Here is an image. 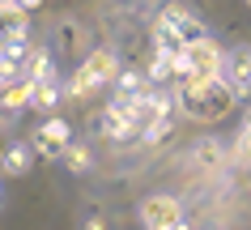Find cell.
<instances>
[{
  "label": "cell",
  "instance_id": "obj_21",
  "mask_svg": "<svg viewBox=\"0 0 251 230\" xmlns=\"http://www.w3.org/2000/svg\"><path fill=\"white\" fill-rule=\"evenodd\" d=\"M247 4H251V0H247Z\"/></svg>",
  "mask_w": 251,
  "mask_h": 230
},
{
  "label": "cell",
  "instance_id": "obj_19",
  "mask_svg": "<svg viewBox=\"0 0 251 230\" xmlns=\"http://www.w3.org/2000/svg\"><path fill=\"white\" fill-rule=\"evenodd\" d=\"M85 230H106V222H102V217H90V222H85Z\"/></svg>",
  "mask_w": 251,
  "mask_h": 230
},
{
  "label": "cell",
  "instance_id": "obj_4",
  "mask_svg": "<svg viewBox=\"0 0 251 230\" xmlns=\"http://www.w3.org/2000/svg\"><path fill=\"white\" fill-rule=\"evenodd\" d=\"M222 68H226V51L209 39V34L183 47V73H192V77H213V81H222ZM183 73H179V77H183Z\"/></svg>",
  "mask_w": 251,
  "mask_h": 230
},
{
  "label": "cell",
  "instance_id": "obj_9",
  "mask_svg": "<svg viewBox=\"0 0 251 230\" xmlns=\"http://www.w3.org/2000/svg\"><path fill=\"white\" fill-rule=\"evenodd\" d=\"M30 94H34V81L26 73H13L9 81L0 85V107L4 111H26L30 107Z\"/></svg>",
  "mask_w": 251,
  "mask_h": 230
},
{
  "label": "cell",
  "instance_id": "obj_13",
  "mask_svg": "<svg viewBox=\"0 0 251 230\" xmlns=\"http://www.w3.org/2000/svg\"><path fill=\"white\" fill-rule=\"evenodd\" d=\"M30 13L26 9H0V39H26Z\"/></svg>",
  "mask_w": 251,
  "mask_h": 230
},
{
  "label": "cell",
  "instance_id": "obj_3",
  "mask_svg": "<svg viewBox=\"0 0 251 230\" xmlns=\"http://www.w3.org/2000/svg\"><path fill=\"white\" fill-rule=\"evenodd\" d=\"M209 30L200 26V17H192L187 9H162L158 13V26H153V43H158V51H166V55H179L187 47V43H196V39H204Z\"/></svg>",
  "mask_w": 251,
  "mask_h": 230
},
{
  "label": "cell",
  "instance_id": "obj_17",
  "mask_svg": "<svg viewBox=\"0 0 251 230\" xmlns=\"http://www.w3.org/2000/svg\"><path fill=\"white\" fill-rule=\"evenodd\" d=\"M64 162L73 166V171H85V166H90V149L85 145H68L64 149Z\"/></svg>",
  "mask_w": 251,
  "mask_h": 230
},
{
  "label": "cell",
  "instance_id": "obj_10",
  "mask_svg": "<svg viewBox=\"0 0 251 230\" xmlns=\"http://www.w3.org/2000/svg\"><path fill=\"white\" fill-rule=\"evenodd\" d=\"M17 73H26L30 81H55L51 55H47V51H34V47L26 51V60H22V68H17Z\"/></svg>",
  "mask_w": 251,
  "mask_h": 230
},
{
  "label": "cell",
  "instance_id": "obj_2",
  "mask_svg": "<svg viewBox=\"0 0 251 230\" xmlns=\"http://www.w3.org/2000/svg\"><path fill=\"white\" fill-rule=\"evenodd\" d=\"M115 73H119V55L111 51V47H94V51L77 64L73 81L64 85V94L68 98H90V94H98L102 85L115 81Z\"/></svg>",
  "mask_w": 251,
  "mask_h": 230
},
{
  "label": "cell",
  "instance_id": "obj_6",
  "mask_svg": "<svg viewBox=\"0 0 251 230\" xmlns=\"http://www.w3.org/2000/svg\"><path fill=\"white\" fill-rule=\"evenodd\" d=\"M68 145H73V128H68V120H60V115L43 120L39 132H34V141H30V149L43 153V158H64Z\"/></svg>",
  "mask_w": 251,
  "mask_h": 230
},
{
  "label": "cell",
  "instance_id": "obj_16",
  "mask_svg": "<svg viewBox=\"0 0 251 230\" xmlns=\"http://www.w3.org/2000/svg\"><path fill=\"white\" fill-rule=\"evenodd\" d=\"M234 153H238V162H243V166H251V124H243V128H238Z\"/></svg>",
  "mask_w": 251,
  "mask_h": 230
},
{
  "label": "cell",
  "instance_id": "obj_8",
  "mask_svg": "<svg viewBox=\"0 0 251 230\" xmlns=\"http://www.w3.org/2000/svg\"><path fill=\"white\" fill-rule=\"evenodd\" d=\"M222 85L230 90V98H234V102H243V98L251 94V51H234V55H226Z\"/></svg>",
  "mask_w": 251,
  "mask_h": 230
},
{
  "label": "cell",
  "instance_id": "obj_1",
  "mask_svg": "<svg viewBox=\"0 0 251 230\" xmlns=\"http://www.w3.org/2000/svg\"><path fill=\"white\" fill-rule=\"evenodd\" d=\"M175 107L183 115H192V120H222L234 107V98H230V90L222 81L183 73V77H175Z\"/></svg>",
  "mask_w": 251,
  "mask_h": 230
},
{
  "label": "cell",
  "instance_id": "obj_20",
  "mask_svg": "<svg viewBox=\"0 0 251 230\" xmlns=\"http://www.w3.org/2000/svg\"><path fill=\"white\" fill-rule=\"evenodd\" d=\"M0 9H17V0H0Z\"/></svg>",
  "mask_w": 251,
  "mask_h": 230
},
{
  "label": "cell",
  "instance_id": "obj_11",
  "mask_svg": "<svg viewBox=\"0 0 251 230\" xmlns=\"http://www.w3.org/2000/svg\"><path fill=\"white\" fill-rule=\"evenodd\" d=\"M30 162H34V149H30V145H9V149H0V171H4V175H26Z\"/></svg>",
  "mask_w": 251,
  "mask_h": 230
},
{
  "label": "cell",
  "instance_id": "obj_18",
  "mask_svg": "<svg viewBox=\"0 0 251 230\" xmlns=\"http://www.w3.org/2000/svg\"><path fill=\"white\" fill-rule=\"evenodd\" d=\"M39 4H43V0H17V9H26V13H34Z\"/></svg>",
  "mask_w": 251,
  "mask_h": 230
},
{
  "label": "cell",
  "instance_id": "obj_12",
  "mask_svg": "<svg viewBox=\"0 0 251 230\" xmlns=\"http://www.w3.org/2000/svg\"><path fill=\"white\" fill-rule=\"evenodd\" d=\"M60 98H64V85H60V81H34V94H30V107H34V111H47V115H51Z\"/></svg>",
  "mask_w": 251,
  "mask_h": 230
},
{
  "label": "cell",
  "instance_id": "obj_7",
  "mask_svg": "<svg viewBox=\"0 0 251 230\" xmlns=\"http://www.w3.org/2000/svg\"><path fill=\"white\" fill-rule=\"evenodd\" d=\"M141 222H145V230H171L183 222V209L175 196H149L141 204Z\"/></svg>",
  "mask_w": 251,
  "mask_h": 230
},
{
  "label": "cell",
  "instance_id": "obj_15",
  "mask_svg": "<svg viewBox=\"0 0 251 230\" xmlns=\"http://www.w3.org/2000/svg\"><path fill=\"white\" fill-rule=\"evenodd\" d=\"M192 162L200 166V171H217V166L226 162V153L217 141H196V149H192Z\"/></svg>",
  "mask_w": 251,
  "mask_h": 230
},
{
  "label": "cell",
  "instance_id": "obj_14",
  "mask_svg": "<svg viewBox=\"0 0 251 230\" xmlns=\"http://www.w3.org/2000/svg\"><path fill=\"white\" fill-rule=\"evenodd\" d=\"M149 85H153V81L141 77V73H132V68H128V73L119 68V73H115V98H141Z\"/></svg>",
  "mask_w": 251,
  "mask_h": 230
},
{
  "label": "cell",
  "instance_id": "obj_5",
  "mask_svg": "<svg viewBox=\"0 0 251 230\" xmlns=\"http://www.w3.org/2000/svg\"><path fill=\"white\" fill-rule=\"evenodd\" d=\"M102 132L111 141H132L141 132V120H136V98H111V107L102 111Z\"/></svg>",
  "mask_w": 251,
  "mask_h": 230
}]
</instances>
